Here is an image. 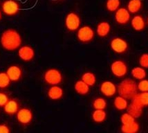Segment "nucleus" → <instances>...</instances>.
I'll list each match as a JSON object with an SVG mask.
<instances>
[{
  "instance_id": "obj_26",
  "label": "nucleus",
  "mask_w": 148,
  "mask_h": 133,
  "mask_svg": "<svg viewBox=\"0 0 148 133\" xmlns=\"http://www.w3.org/2000/svg\"><path fill=\"white\" fill-rule=\"evenodd\" d=\"M121 0H107L105 7L107 11L110 13H115L119 8H121Z\"/></svg>"
},
{
  "instance_id": "obj_18",
  "label": "nucleus",
  "mask_w": 148,
  "mask_h": 133,
  "mask_svg": "<svg viewBox=\"0 0 148 133\" xmlns=\"http://www.w3.org/2000/svg\"><path fill=\"white\" fill-rule=\"evenodd\" d=\"M74 90L77 94L80 96H86L90 92V87L80 79L75 83Z\"/></svg>"
},
{
  "instance_id": "obj_16",
  "label": "nucleus",
  "mask_w": 148,
  "mask_h": 133,
  "mask_svg": "<svg viewBox=\"0 0 148 133\" xmlns=\"http://www.w3.org/2000/svg\"><path fill=\"white\" fill-rule=\"evenodd\" d=\"M131 26L136 31H142L145 29L146 22L144 17L140 15L134 16L131 19Z\"/></svg>"
},
{
  "instance_id": "obj_5",
  "label": "nucleus",
  "mask_w": 148,
  "mask_h": 133,
  "mask_svg": "<svg viewBox=\"0 0 148 133\" xmlns=\"http://www.w3.org/2000/svg\"><path fill=\"white\" fill-rule=\"evenodd\" d=\"M81 19L80 15L75 12H69L64 18V26L66 30L70 32L77 31L80 27Z\"/></svg>"
},
{
  "instance_id": "obj_21",
  "label": "nucleus",
  "mask_w": 148,
  "mask_h": 133,
  "mask_svg": "<svg viewBox=\"0 0 148 133\" xmlns=\"http://www.w3.org/2000/svg\"><path fill=\"white\" fill-rule=\"evenodd\" d=\"M127 99L123 97L122 96H118L114 99V106L116 110L119 111L125 110L128 108Z\"/></svg>"
},
{
  "instance_id": "obj_3",
  "label": "nucleus",
  "mask_w": 148,
  "mask_h": 133,
  "mask_svg": "<svg viewBox=\"0 0 148 133\" xmlns=\"http://www.w3.org/2000/svg\"><path fill=\"white\" fill-rule=\"evenodd\" d=\"M43 80L49 85H59L63 81L62 72L56 68H50L44 73Z\"/></svg>"
},
{
  "instance_id": "obj_6",
  "label": "nucleus",
  "mask_w": 148,
  "mask_h": 133,
  "mask_svg": "<svg viewBox=\"0 0 148 133\" xmlns=\"http://www.w3.org/2000/svg\"><path fill=\"white\" fill-rule=\"evenodd\" d=\"M77 39L79 42L87 44L92 42L95 38V31L90 26L84 25L79 28L77 31Z\"/></svg>"
},
{
  "instance_id": "obj_2",
  "label": "nucleus",
  "mask_w": 148,
  "mask_h": 133,
  "mask_svg": "<svg viewBox=\"0 0 148 133\" xmlns=\"http://www.w3.org/2000/svg\"><path fill=\"white\" fill-rule=\"evenodd\" d=\"M137 84L133 80L127 79L123 80L118 86V92L120 96L127 99H132L137 94Z\"/></svg>"
},
{
  "instance_id": "obj_7",
  "label": "nucleus",
  "mask_w": 148,
  "mask_h": 133,
  "mask_svg": "<svg viewBox=\"0 0 148 133\" xmlns=\"http://www.w3.org/2000/svg\"><path fill=\"white\" fill-rule=\"evenodd\" d=\"M16 119L22 126H29L33 120V111L27 107L20 108L16 114Z\"/></svg>"
},
{
  "instance_id": "obj_9",
  "label": "nucleus",
  "mask_w": 148,
  "mask_h": 133,
  "mask_svg": "<svg viewBox=\"0 0 148 133\" xmlns=\"http://www.w3.org/2000/svg\"><path fill=\"white\" fill-rule=\"evenodd\" d=\"M110 44L112 50L119 54H123L126 53L129 48L127 42L121 37L113 38L111 40Z\"/></svg>"
},
{
  "instance_id": "obj_11",
  "label": "nucleus",
  "mask_w": 148,
  "mask_h": 133,
  "mask_svg": "<svg viewBox=\"0 0 148 133\" xmlns=\"http://www.w3.org/2000/svg\"><path fill=\"white\" fill-rule=\"evenodd\" d=\"M115 21L120 25H126L131 19V13L124 7H121L115 12Z\"/></svg>"
},
{
  "instance_id": "obj_14",
  "label": "nucleus",
  "mask_w": 148,
  "mask_h": 133,
  "mask_svg": "<svg viewBox=\"0 0 148 133\" xmlns=\"http://www.w3.org/2000/svg\"><path fill=\"white\" fill-rule=\"evenodd\" d=\"M3 112L8 116L16 115L20 109V103L16 99H10L7 103L3 106Z\"/></svg>"
},
{
  "instance_id": "obj_15",
  "label": "nucleus",
  "mask_w": 148,
  "mask_h": 133,
  "mask_svg": "<svg viewBox=\"0 0 148 133\" xmlns=\"http://www.w3.org/2000/svg\"><path fill=\"white\" fill-rule=\"evenodd\" d=\"M47 96L51 101H59L64 96V90L59 85H52L47 91Z\"/></svg>"
},
{
  "instance_id": "obj_17",
  "label": "nucleus",
  "mask_w": 148,
  "mask_h": 133,
  "mask_svg": "<svg viewBox=\"0 0 148 133\" xmlns=\"http://www.w3.org/2000/svg\"><path fill=\"white\" fill-rule=\"evenodd\" d=\"M111 25L107 21H102L96 26V33L100 38H105L110 33Z\"/></svg>"
},
{
  "instance_id": "obj_24",
  "label": "nucleus",
  "mask_w": 148,
  "mask_h": 133,
  "mask_svg": "<svg viewBox=\"0 0 148 133\" xmlns=\"http://www.w3.org/2000/svg\"><path fill=\"white\" fill-rule=\"evenodd\" d=\"M139 130H140V125L136 121L127 125L122 124L121 126V131L123 133H137Z\"/></svg>"
},
{
  "instance_id": "obj_36",
  "label": "nucleus",
  "mask_w": 148,
  "mask_h": 133,
  "mask_svg": "<svg viewBox=\"0 0 148 133\" xmlns=\"http://www.w3.org/2000/svg\"><path fill=\"white\" fill-rule=\"evenodd\" d=\"M147 24H148V17H147Z\"/></svg>"
},
{
  "instance_id": "obj_22",
  "label": "nucleus",
  "mask_w": 148,
  "mask_h": 133,
  "mask_svg": "<svg viewBox=\"0 0 148 133\" xmlns=\"http://www.w3.org/2000/svg\"><path fill=\"white\" fill-rule=\"evenodd\" d=\"M143 108L139 105L132 102L130 105H128L127 112L130 113L132 116H133L135 119L139 118L143 114Z\"/></svg>"
},
{
  "instance_id": "obj_12",
  "label": "nucleus",
  "mask_w": 148,
  "mask_h": 133,
  "mask_svg": "<svg viewBox=\"0 0 148 133\" xmlns=\"http://www.w3.org/2000/svg\"><path fill=\"white\" fill-rule=\"evenodd\" d=\"M118 88L114 83L110 81H105L101 83L100 91L102 94L107 97H112L117 92Z\"/></svg>"
},
{
  "instance_id": "obj_27",
  "label": "nucleus",
  "mask_w": 148,
  "mask_h": 133,
  "mask_svg": "<svg viewBox=\"0 0 148 133\" xmlns=\"http://www.w3.org/2000/svg\"><path fill=\"white\" fill-rule=\"evenodd\" d=\"M107 105V101L103 97H97L92 103V107L94 110H105Z\"/></svg>"
},
{
  "instance_id": "obj_1",
  "label": "nucleus",
  "mask_w": 148,
  "mask_h": 133,
  "mask_svg": "<svg viewBox=\"0 0 148 133\" xmlns=\"http://www.w3.org/2000/svg\"><path fill=\"white\" fill-rule=\"evenodd\" d=\"M0 44L4 50L15 51L19 49L22 45V38L17 30L8 29L1 33Z\"/></svg>"
},
{
  "instance_id": "obj_34",
  "label": "nucleus",
  "mask_w": 148,
  "mask_h": 133,
  "mask_svg": "<svg viewBox=\"0 0 148 133\" xmlns=\"http://www.w3.org/2000/svg\"><path fill=\"white\" fill-rule=\"evenodd\" d=\"M11 132L10 127L6 123L0 124V133H10Z\"/></svg>"
},
{
  "instance_id": "obj_23",
  "label": "nucleus",
  "mask_w": 148,
  "mask_h": 133,
  "mask_svg": "<svg viewBox=\"0 0 148 133\" xmlns=\"http://www.w3.org/2000/svg\"><path fill=\"white\" fill-rule=\"evenodd\" d=\"M81 80L89 87L94 86L96 83V76L91 72H86L81 76Z\"/></svg>"
},
{
  "instance_id": "obj_19",
  "label": "nucleus",
  "mask_w": 148,
  "mask_h": 133,
  "mask_svg": "<svg viewBox=\"0 0 148 133\" xmlns=\"http://www.w3.org/2000/svg\"><path fill=\"white\" fill-rule=\"evenodd\" d=\"M107 112L105 110H94L91 114V119L96 123H103L107 119Z\"/></svg>"
},
{
  "instance_id": "obj_29",
  "label": "nucleus",
  "mask_w": 148,
  "mask_h": 133,
  "mask_svg": "<svg viewBox=\"0 0 148 133\" xmlns=\"http://www.w3.org/2000/svg\"><path fill=\"white\" fill-rule=\"evenodd\" d=\"M134 97L143 108L148 106V92L137 93Z\"/></svg>"
},
{
  "instance_id": "obj_32",
  "label": "nucleus",
  "mask_w": 148,
  "mask_h": 133,
  "mask_svg": "<svg viewBox=\"0 0 148 133\" xmlns=\"http://www.w3.org/2000/svg\"><path fill=\"white\" fill-rule=\"evenodd\" d=\"M139 64L140 66L145 69H148V54H143L139 58Z\"/></svg>"
},
{
  "instance_id": "obj_33",
  "label": "nucleus",
  "mask_w": 148,
  "mask_h": 133,
  "mask_svg": "<svg viewBox=\"0 0 148 133\" xmlns=\"http://www.w3.org/2000/svg\"><path fill=\"white\" fill-rule=\"evenodd\" d=\"M10 97L8 94L4 92L0 91V108H3V106L9 101Z\"/></svg>"
},
{
  "instance_id": "obj_4",
  "label": "nucleus",
  "mask_w": 148,
  "mask_h": 133,
  "mask_svg": "<svg viewBox=\"0 0 148 133\" xmlns=\"http://www.w3.org/2000/svg\"><path fill=\"white\" fill-rule=\"evenodd\" d=\"M1 8L4 15L13 17L19 13L21 4L17 0H3L1 3Z\"/></svg>"
},
{
  "instance_id": "obj_30",
  "label": "nucleus",
  "mask_w": 148,
  "mask_h": 133,
  "mask_svg": "<svg viewBox=\"0 0 148 133\" xmlns=\"http://www.w3.org/2000/svg\"><path fill=\"white\" fill-rule=\"evenodd\" d=\"M136 121V119L132 116L130 113L125 112L123 113L121 116V124L123 125H127V124H130L134 123Z\"/></svg>"
},
{
  "instance_id": "obj_25",
  "label": "nucleus",
  "mask_w": 148,
  "mask_h": 133,
  "mask_svg": "<svg viewBox=\"0 0 148 133\" xmlns=\"http://www.w3.org/2000/svg\"><path fill=\"white\" fill-rule=\"evenodd\" d=\"M131 74L132 77L134 78L135 79L139 80V81L145 79L147 76V72H146L145 68L142 67H134L131 71Z\"/></svg>"
},
{
  "instance_id": "obj_10",
  "label": "nucleus",
  "mask_w": 148,
  "mask_h": 133,
  "mask_svg": "<svg viewBox=\"0 0 148 133\" xmlns=\"http://www.w3.org/2000/svg\"><path fill=\"white\" fill-rule=\"evenodd\" d=\"M18 56L22 61L30 63L34 60L36 56L35 49L29 45H24L18 49Z\"/></svg>"
},
{
  "instance_id": "obj_13",
  "label": "nucleus",
  "mask_w": 148,
  "mask_h": 133,
  "mask_svg": "<svg viewBox=\"0 0 148 133\" xmlns=\"http://www.w3.org/2000/svg\"><path fill=\"white\" fill-rule=\"evenodd\" d=\"M6 72L11 82H18L23 77V70L18 65H10Z\"/></svg>"
},
{
  "instance_id": "obj_8",
  "label": "nucleus",
  "mask_w": 148,
  "mask_h": 133,
  "mask_svg": "<svg viewBox=\"0 0 148 133\" xmlns=\"http://www.w3.org/2000/svg\"><path fill=\"white\" fill-rule=\"evenodd\" d=\"M111 72L113 75L117 78H123L127 75L128 72V67L125 62L122 60H114L111 64Z\"/></svg>"
},
{
  "instance_id": "obj_20",
  "label": "nucleus",
  "mask_w": 148,
  "mask_h": 133,
  "mask_svg": "<svg viewBox=\"0 0 148 133\" xmlns=\"http://www.w3.org/2000/svg\"><path fill=\"white\" fill-rule=\"evenodd\" d=\"M142 0H130L127 5V9L131 14H136L142 9Z\"/></svg>"
},
{
  "instance_id": "obj_31",
  "label": "nucleus",
  "mask_w": 148,
  "mask_h": 133,
  "mask_svg": "<svg viewBox=\"0 0 148 133\" xmlns=\"http://www.w3.org/2000/svg\"><path fill=\"white\" fill-rule=\"evenodd\" d=\"M137 88L140 92H148V80L145 79L140 80L137 84Z\"/></svg>"
},
{
  "instance_id": "obj_35",
  "label": "nucleus",
  "mask_w": 148,
  "mask_h": 133,
  "mask_svg": "<svg viewBox=\"0 0 148 133\" xmlns=\"http://www.w3.org/2000/svg\"><path fill=\"white\" fill-rule=\"evenodd\" d=\"M2 19V13H1V10H0V22Z\"/></svg>"
},
{
  "instance_id": "obj_28",
  "label": "nucleus",
  "mask_w": 148,
  "mask_h": 133,
  "mask_svg": "<svg viewBox=\"0 0 148 133\" xmlns=\"http://www.w3.org/2000/svg\"><path fill=\"white\" fill-rule=\"evenodd\" d=\"M11 81L6 72H0V89L8 88L10 85Z\"/></svg>"
}]
</instances>
